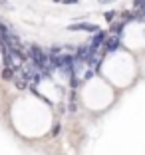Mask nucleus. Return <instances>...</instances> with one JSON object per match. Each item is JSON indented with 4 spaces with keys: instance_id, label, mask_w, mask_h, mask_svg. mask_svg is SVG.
Masks as SVG:
<instances>
[{
    "instance_id": "nucleus-1",
    "label": "nucleus",
    "mask_w": 145,
    "mask_h": 155,
    "mask_svg": "<svg viewBox=\"0 0 145 155\" xmlns=\"http://www.w3.org/2000/svg\"><path fill=\"white\" fill-rule=\"evenodd\" d=\"M68 30H72V32H80V30H84V32H97L100 28L95 26V24H90V22H76V24H70Z\"/></svg>"
},
{
    "instance_id": "nucleus-2",
    "label": "nucleus",
    "mask_w": 145,
    "mask_h": 155,
    "mask_svg": "<svg viewBox=\"0 0 145 155\" xmlns=\"http://www.w3.org/2000/svg\"><path fill=\"white\" fill-rule=\"evenodd\" d=\"M105 38H107V32H105V30H97V32H95V36L91 38V48H95V50H97V46L104 44Z\"/></svg>"
},
{
    "instance_id": "nucleus-3",
    "label": "nucleus",
    "mask_w": 145,
    "mask_h": 155,
    "mask_svg": "<svg viewBox=\"0 0 145 155\" xmlns=\"http://www.w3.org/2000/svg\"><path fill=\"white\" fill-rule=\"evenodd\" d=\"M119 38H121V36H114L111 40L104 42V44H105V52H107V54H111V52H115L119 48Z\"/></svg>"
},
{
    "instance_id": "nucleus-4",
    "label": "nucleus",
    "mask_w": 145,
    "mask_h": 155,
    "mask_svg": "<svg viewBox=\"0 0 145 155\" xmlns=\"http://www.w3.org/2000/svg\"><path fill=\"white\" fill-rule=\"evenodd\" d=\"M12 76H14V66H12V68H4V70H2V78L10 80Z\"/></svg>"
},
{
    "instance_id": "nucleus-5",
    "label": "nucleus",
    "mask_w": 145,
    "mask_h": 155,
    "mask_svg": "<svg viewBox=\"0 0 145 155\" xmlns=\"http://www.w3.org/2000/svg\"><path fill=\"white\" fill-rule=\"evenodd\" d=\"M28 84H26V80L24 78H16V87H20V90H24Z\"/></svg>"
},
{
    "instance_id": "nucleus-6",
    "label": "nucleus",
    "mask_w": 145,
    "mask_h": 155,
    "mask_svg": "<svg viewBox=\"0 0 145 155\" xmlns=\"http://www.w3.org/2000/svg\"><path fill=\"white\" fill-rule=\"evenodd\" d=\"M133 18H137V22H145V12H137V14H133Z\"/></svg>"
},
{
    "instance_id": "nucleus-7",
    "label": "nucleus",
    "mask_w": 145,
    "mask_h": 155,
    "mask_svg": "<svg viewBox=\"0 0 145 155\" xmlns=\"http://www.w3.org/2000/svg\"><path fill=\"white\" fill-rule=\"evenodd\" d=\"M135 8H145V0H133Z\"/></svg>"
},
{
    "instance_id": "nucleus-8",
    "label": "nucleus",
    "mask_w": 145,
    "mask_h": 155,
    "mask_svg": "<svg viewBox=\"0 0 145 155\" xmlns=\"http://www.w3.org/2000/svg\"><path fill=\"white\" fill-rule=\"evenodd\" d=\"M105 18H107L109 22H111V18H115V12H114V10H109V12H105Z\"/></svg>"
},
{
    "instance_id": "nucleus-9",
    "label": "nucleus",
    "mask_w": 145,
    "mask_h": 155,
    "mask_svg": "<svg viewBox=\"0 0 145 155\" xmlns=\"http://www.w3.org/2000/svg\"><path fill=\"white\" fill-rule=\"evenodd\" d=\"M100 2H109V0H100Z\"/></svg>"
}]
</instances>
